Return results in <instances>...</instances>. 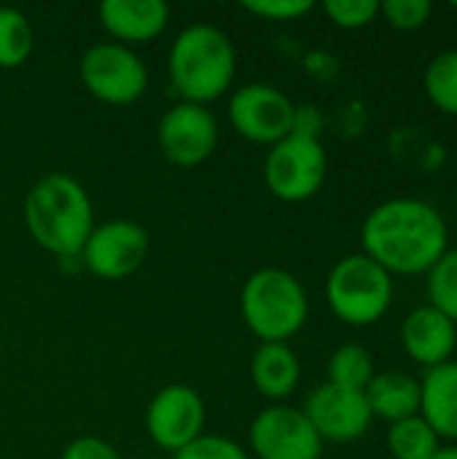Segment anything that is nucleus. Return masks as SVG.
<instances>
[{"instance_id":"1","label":"nucleus","mask_w":457,"mask_h":459,"mask_svg":"<svg viewBox=\"0 0 457 459\" xmlns=\"http://www.w3.org/2000/svg\"><path fill=\"white\" fill-rule=\"evenodd\" d=\"M364 255L393 274H428L450 250L444 215L423 199L399 196L377 204L361 226Z\"/></svg>"},{"instance_id":"2","label":"nucleus","mask_w":457,"mask_h":459,"mask_svg":"<svg viewBox=\"0 0 457 459\" xmlns=\"http://www.w3.org/2000/svg\"><path fill=\"white\" fill-rule=\"evenodd\" d=\"M24 226L43 250L59 258H75L94 231L89 194L78 180L51 172L30 188L24 199Z\"/></svg>"},{"instance_id":"3","label":"nucleus","mask_w":457,"mask_h":459,"mask_svg":"<svg viewBox=\"0 0 457 459\" xmlns=\"http://www.w3.org/2000/svg\"><path fill=\"white\" fill-rule=\"evenodd\" d=\"M167 65L183 102L207 105L229 91L237 73V51L218 27L191 24L175 38Z\"/></svg>"},{"instance_id":"4","label":"nucleus","mask_w":457,"mask_h":459,"mask_svg":"<svg viewBox=\"0 0 457 459\" xmlns=\"http://www.w3.org/2000/svg\"><path fill=\"white\" fill-rule=\"evenodd\" d=\"M240 309L248 328L264 344H286L304 328L310 301L302 282L291 272L259 269L242 288Z\"/></svg>"},{"instance_id":"5","label":"nucleus","mask_w":457,"mask_h":459,"mask_svg":"<svg viewBox=\"0 0 457 459\" xmlns=\"http://www.w3.org/2000/svg\"><path fill=\"white\" fill-rule=\"evenodd\" d=\"M326 301L342 323L366 328L391 309L393 277L364 253L345 255L326 280Z\"/></svg>"},{"instance_id":"6","label":"nucleus","mask_w":457,"mask_h":459,"mask_svg":"<svg viewBox=\"0 0 457 459\" xmlns=\"http://www.w3.org/2000/svg\"><path fill=\"white\" fill-rule=\"evenodd\" d=\"M326 169L329 159L321 140L291 132L272 145L264 164V180L272 196L283 202H307L321 191Z\"/></svg>"},{"instance_id":"7","label":"nucleus","mask_w":457,"mask_h":459,"mask_svg":"<svg viewBox=\"0 0 457 459\" xmlns=\"http://www.w3.org/2000/svg\"><path fill=\"white\" fill-rule=\"evenodd\" d=\"M78 73L86 91L105 105H132L148 86L143 59L121 43H97L86 48Z\"/></svg>"},{"instance_id":"8","label":"nucleus","mask_w":457,"mask_h":459,"mask_svg":"<svg viewBox=\"0 0 457 459\" xmlns=\"http://www.w3.org/2000/svg\"><path fill=\"white\" fill-rule=\"evenodd\" d=\"M296 105L269 83H248L232 94L229 121L250 143L275 145L294 132Z\"/></svg>"},{"instance_id":"9","label":"nucleus","mask_w":457,"mask_h":459,"mask_svg":"<svg viewBox=\"0 0 457 459\" xmlns=\"http://www.w3.org/2000/svg\"><path fill=\"white\" fill-rule=\"evenodd\" d=\"M250 446L259 459H321L323 438L302 409L269 406L250 425Z\"/></svg>"},{"instance_id":"10","label":"nucleus","mask_w":457,"mask_h":459,"mask_svg":"<svg viewBox=\"0 0 457 459\" xmlns=\"http://www.w3.org/2000/svg\"><path fill=\"white\" fill-rule=\"evenodd\" d=\"M148 247L151 242L143 226L132 221H110L89 234L81 261L100 280H124L143 266Z\"/></svg>"},{"instance_id":"11","label":"nucleus","mask_w":457,"mask_h":459,"mask_svg":"<svg viewBox=\"0 0 457 459\" xmlns=\"http://www.w3.org/2000/svg\"><path fill=\"white\" fill-rule=\"evenodd\" d=\"M218 145V121L205 105L178 102L159 121V148L175 167H197Z\"/></svg>"},{"instance_id":"12","label":"nucleus","mask_w":457,"mask_h":459,"mask_svg":"<svg viewBox=\"0 0 457 459\" xmlns=\"http://www.w3.org/2000/svg\"><path fill=\"white\" fill-rule=\"evenodd\" d=\"M205 403L197 390L186 385H170L154 395L145 411V430L151 441L167 452H180L202 436Z\"/></svg>"},{"instance_id":"13","label":"nucleus","mask_w":457,"mask_h":459,"mask_svg":"<svg viewBox=\"0 0 457 459\" xmlns=\"http://www.w3.org/2000/svg\"><path fill=\"white\" fill-rule=\"evenodd\" d=\"M302 411L315 428V433L323 441L334 444H350L361 438L374 420L364 393L342 390L329 382L307 398V406Z\"/></svg>"},{"instance_id":"14","label":"nucleus","mask_w":457,"mask_h":459,"mask_svg":"<svg viewBox=\"0 0 457 459\" xmlns=\"http://www.w3.org/2000/svg\"><path fill=\"white\" fill-rule=\"evenodd\" d=\"M401 344L415 363L426 368L442 366L455 352L457 325L431 304L417 307L401 323Z\"/></svg>"},{"instance_id":"15","label":"nucleus","mask_w":457,"mask_h":459,"mask_svg":"<svg viewBox=\"0 0 457 459\" xmlns=\"http://www.w3.org/2000/svg\"><path fill=\"white\" fill-rule=\"evenodd\" d=\"M170 5L164 0H102L100 24L121 46L148 43L164 32Z\"/></svg>"},{"instance_id":"16","label":"nucleus","mask_w":457,"mask_h":459,"mask_svg":"<svg viewBox=\"0 0 457 459\" xmlns=\"http://www.w3.org/2000/svg\"><path fill=\"white\" fill-rule=\"evenodd\" d=\"M420 417L439 438L457 441V363L447 360L426 371L420 382Z\"/></svg>"},{"instance_id":"17","label":"nucleus","mask_w":457,"mask_h":459,"mask_svg":"<svg viewBox=\"0 0 457 459\" xmlns=\"http://www.w3.org/2000/svg\"><path fill=\"white\" fill-rule=\"evenodd\" d=\"M364 395L372 409V417H380L391 425L420 414V382L409 374H374Z\"/></svg>"},{"instance_id":"18","label":"nucleus","mask_w":457,"mask_h":459,"mask_svg":"<svg viewBox=\"0 0 457 459\" xmlns=\"http://www.w3.org/2000/svg\"><path fill=\"white\" fill-rule=\"evenodd\" d=\"M299 377H302L299 358L294 355V350L288 344H261L253 352L250 379H253V387L264 398H269V401L288 398L296 390Z\"/></svg>"},{"instance_id":"19","label":"nucleus","mask_w":457,"mask_h":459,"mask_svg":"<svg viewBox=\"0 0 457 459\" xmlns=\"http://www.w3.org/2000/svg\"><path fill=\"white\" fill-rule=\"evenodd\" d=\"M388 449L393 459H434L442 449V438L431 425L417 414L401 422H393L388 430Z\"/></svg>"},{"instance_id":"20","label":"nucleus","mask_w":457,"mask_h":459,"mask_svg":"<svg viewBox=\"0 0 457 459\" xmlns=\"http://www.w3.org/2000/svg\"><path fill=\"white\" fill-rule=\"evenodd\" d=\"M372 379H374V360L369 350H364L361 344H342L329 358V385L353 393H366Z\"/></svg>"},{"instance_id":"21","label":"nucleus","mask_w":457,"mask_h":459,"mask_svg":"<svg viewBox=\"0 0 457 459\" xmlns=\"http://www.w3.org/2000/svg\"><path fill=\"white\" fill-rule=\"evenodd\" d=\"M32 54V27L27 16L11 5H0V67L13 70Z\"/></svg>"},{"instance_id":"22","label":"nucleus","mask_w":457,"mask_h":459,"mask_svg":"<svg viewBox=\"0 0 457 459\" xmlns=\"http://www.w3.org/2000/svg\"><path fill=\"white\" fill-rule=\"evenodd\" d=\"M428 100L447 116H457V48L436 54L423 75Z\"/></svg>"},{"instance_id":"23","label":"nucleus","mask_w":457,"mask_h":459,"mask_svg":"<svg viewBox=\"0 0 457 459\" xmlns=\"http://www.w3.org/2000/svg\"><path fill=\"white\" fill-rule=\"evenodd\" d=\"M428 299L434 309L457 325V250H447L428 269Z\"/></svg>"},{"instance_id":"24","label":"nucleus","mask_w":457,"mask_h":459,"mask_svg":"<svg viewBox=\"0 0 457 459\" xmlns=\"http://www.w3.org/2000/svg\"><path fill=\"white\" fill-rule=\"evenodd\" d=\"M380 13L385 16L391 27L412 32V30H420L431 19L434 3L431 0H385L380 3Z\"/></svg>"},{"instance_id":"25","label":"nucleus","mask_w":457,"mask_h":459,"mask_svg":"<svg viewBox=\"0 0 457 459\" xmlns=\"http://www.w3.org/2000/svg\"><path fill=\"white\" fill-rule=\"evenodd\" d=\"M326 16L342 30H361L372 24L380 13L377 0H329L323 5Z\"/></svg>"},{"instance_id":"26","label":"nucleus","mask_w":457,"mask_h":459,"mask_svg":"<svg viewBox=\"0 0 457 459\" xmlns=\"http://www.w3.org/2000/svg\"><path fill=\"white\" fill-rule=\"evenodd\" d=\"M175 459H248L240 449V444L221 438V436H199L180 452H175Z\"/></svg>"},{"instance_id":"27","label":"nucleus","mask_w":457,"mask_h":459,"mask_svg":"<svg viewBox=\"0 0 457 459\" xmlns=\"http://www.w3.org/2000/svg\"><path fill=\"white\" fill-rule=\"evenodd\" d=\"M242 8L269 22H291L310 13L312 3L310 0H245Z\"/></svg>"},{"instance_id":"28","label":"nucleus","mask_w":457,"mask_h":459,"mask_svg":"<svg viewBox=\"0 0 457 459\" xmlns=\"http://www.w3.org/2000/svg\"><path fill=\"white\" fill-rule=\"evenodd\" d=\"M62 459H121L119 452L102 441V438H75L65 452H62Z\"/></svg>"},{"instance_id":"29","label":"nucleus","mask_w":457,"mask_h":459,"mask_svg":"<svg viewBox=\"0 0 457 459\" xmlns=\"http://www.w3.org/2000/svg\"><path fill=\"white\" fill-rule=\"evenodd\" d=\"M323 129V116L318 113V108L312 105H296V113H294V134H304V137H315L321 134Z\"/></svg>"},{"instance_id":"30","label":"nucleus","mask_w":457,"mask_h":459,"mask_svg":"<svg viewBox=\"0 0 457 459\" xmlns=\"http://www.w3.org/2000/svg\"><path fill=\"white\" fill-rule=\"evenodd\" d=\"M434 459H457V446H444V449H439Z\"/></svg>"},{"instance_id":"31","label":"nucleus","mask_w":457,"mask_h":459,"mask_svg":"<svg viewBox=\"0 0 457 459\" xmlns=\"http://www.w3.org/2000/svg\"><path fill=\"white\" fill-rule=\"evenodd\" d=\"M453 8H455V11H457V0H455V3H453Z\"/></svg>"}]
</instances>
